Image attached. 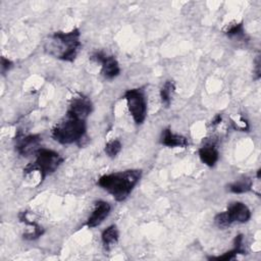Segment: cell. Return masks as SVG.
Instances as JSON below:
<instances>
[{"instance_id": "1", "label": "cell", "mask_w": 261, "mask_h": 261, "mask_svg": "<svg viewBox=\"0 0 261 261\" xmlns=\"http://www.w3.org/2000/svg\"><path fill=\"white\" fill-rule=\"evenodd\" d=\"M80 37L79 29H73L67 33L55 32L45 41L44 49L49 55L57 59L72 62L82 47Z\"/></svg>"}, {"instance_id": "2", "label": "cell", "mask_w": 261, "mask_h": 261, "mask_svg": "<svg viewBox=\"0 0 261 261\" xmlns=\"http://www.w3.org/2000/svg\"><path fill=\"white\" fill-rule=\"evenodd\" d=\"M142 176L140 169H126L102 175L98 186L110 194L117 202L124 201L133 192Z\"/></svg>"}, {"instance_id": "3", "label": "cell", "mask_w": 261, "mask_h": 261, "mask_svg": "<svg viewBox=\"0 0 261 261\" xmlns=\"http://www.w3.org/2000/svg\"><path fill=\"white\" fill-rule=\"evenodd\" d=\"M86 118L67 110L64 117L52 128L51 137L62 145L72 143L81 145V142L86 137Z\"/></svg>"}, {"instance_id": "4", "label": "cell", "mask_w": 261, "mask_h": 261, "mask_svg": "<svg viewBox=\"0 0 261 261\" xmlns=\"http://www.w3.org/2000/svg\"><path fill=\"white\" fill-rule=\"evenodd\" d=\"M36 159L34 162L28 164L23 168V174L27 175L35 170H39L41 181L40 184L50 174H52L63 162V158L56 151L41 148L35 154Z\"/></svg>"}, {"instance_id": "5", "label": "cell", "mask_w": 261, "mask_h": 261, "mask_svg": "<svg viewBox=\"0 0 261 261\" xmlns=\"http://www.w3.org/2000/svg\"><path fill=\"white\" fill-rule=\"evenodd\" d=\"M123 98L126 101L127 109L137 124H142L147 116V100L142 89H129L125 91Z\"/></svg>"}, {"instance_id": "6", "label": "cell", "mask_w": 261, "mask_h": 261, "mask_svg": "<svg viewBox=\"0 0 261 261\" xmlns=\"http://www.w3.org/2000/svg\"><path fill=\"white\" fill-rule=\"evenodd\" d=\"M91 59L101 63V74L106 80H112L119 75L120 67L114 56L108 55L103 51H97L91 56Z\"/></svg>"}, {"instance_id": "7", "label": "cell", "mask_w": 261, "mask_h": 261, "mask_svg": "<svg viewBox=\"0 0 261 261\" xmlns=\"http://www.w3.org/2000/svg\"><path fill=\"white\" fill-rule=\"evenodd\" d=\"M15 149L17 152L24 157L36 154L39 149H41L40 144L42 138L39 135H23L18 133L15 137Z\"/></svg>"}, {"instance_id": "8", "label": "cell", "mask_w": 261, "mask_h": 261, "mask_svg": "<svg viewBox=\"0 0 261 261\" xmlns=\"http://www.w3.org/2000/svg\"><path fill=\"white\" fill-rule=\"evenodd\" d=\"M110 211H111V206L109 203L103 200L96 201L94 204V209L92 211V214L87 219L86 226L89 228H93L100 225L105 220V218H107Z\"/></svg>"}, {"instance_id": "9", "label": "cell", "mask_w": 261, "mask_h": 261, "mask_svg": "<svg viewBox=\"0 0 261 261\" xmlns=\"http://www.w3.org/2000/svg\"><path fill=\"white\" fill-rule=\"evenodd\" d=\"M67 110L87 119L93 110V103L90 98L80 94L71 98Z\"/></svg>"}, {"instance_id": "10", "label": "cell", "mask_w": 261, "mask_h": 261, "mask_svg": "<svg viewBox=\"0 0 261 261\" xmlns=\"http://www.w3.org/2000/svg\"><path fill=\"white\" fill-rule=\"evenodd\" d=\"M226 213L231 222L245 223L251 218V211L248 206L242 202H232L228 205Z\"/></svg>"}, {"instance_id": "11", "label": "cell", "mask_w": 261, "mask_h": 261, "mask_svg": "<svg viewBox=\"0 0 261 261\" xmlns=\"http://www.w3.org/2000/svg\"><path fill=\"white\" fill-rule=\"evenodd\" d=\"M246 250L244 247V238L243 234H238L233 239V248L220 256L208 257L209 260H219V261H229L234 259L238 255H245Z\"/></svg>"}, {"instance_id": "12", "label": "cell", "mask_w": 261, "mask_h": 261, "mask_svg": "<svg viewBox=\"0 0 261 261\" xmlns=\"http://www.w3.org/2000/svg\"><path fill=\"white\" fill-rule=\"evenodd\" d=\"M160 143L166 147L174 148V147H181L186 148L189 145L188 139L181 135H177L171 132L170 128H164L161 135Z\"/></svg>"}, {"instance_id": "13", "label": "cell", "mask_w": 261, "mask_h": 261, "mask_svg": "<svg viewBox=\"0 0 261 261\" xmlns=\"http://www.w3.org/2000/svg\"><path fill=\"white\" fill-rule=\"evenodd\" d=\"M198 153L200 160L209 167L214 166L219 159V152L215 145L212 143H207L204 146H202L199 149Z\"/></svg>"}, {"instance_id": "14", "label": "cell", "mask_w": 261, "mask_h": 261, "mask_svg": "<svg viewBox=\"0 0 261 261\" xmlns=\"http://www.w3.org/2000/svg\"><path fill=\"white\" fill-rule=\"evenodd\" d=\"M119 239V231L115 224L108 226L106 229L103 230L101 234L102 245L105 251H110L118 242Z\"/></svg>"}, {"instance_id": "15", "label": "cell", "mask_w": 261, "mask_h": 261, "mask_svg": "<svg viewBox=\"0 0 261 261\" xmlns=\"http://www.w3.org/2000/svg\"><path fill=\"white\" fill-rule=\"evenodd\" d=\"M175 92V84L171 80H167L160 89V99L165 107H169L173 94Z\"/></svg>"}, {"instance_id": "16", "label": "cell", "mask_w": 261, "mask_h": 261, "mask_svg": "<svg viewBox=\"0 0 261 261\" xmlns=\"http://www.w3.org/2000/svg\"><path fill=\"white\" fill-rule=\"evenodd\" d=\"M252 179L249 177H243L239 180H236L227 186V189L230 193L233 194H242V193H247L252 190Z\"/></svg>"}, {"instance_id": "17", "label": "cell", "mask_w": 261, "mask_h": 261, "mask_svg": "<svg viewBox=\"0 0 261 261\" xmlns=\"http://www.w3.org/2000/svg\"><path fill=\"white\" fill-rule=\"evenodd\" d=\"M121 148H122V145L119 140H116V139L111 140V141L107 142L105 145V153L108 157L114 158L120 152Z\"/></svg>"}, {"instance_id": "18", "label": "cell", "mask_w": 261, "mask_h": 261, "mask_svg": "<svg viewBox=\"0 0 261 261\" xmlns=\"http://www.w3.org/2000/svg\"><path fill=\"white\" fill-rule=\"evenodd\" d=\"M224 34L227 35L228 37H240L244 36V28H243V22H233L228 24L224 30Z\"/></svg>"}, {"instance_id": "19", "label": "cell", "mask_w": 261, "mask_h": 261, "mask_svg": "<svg viewBox=\"0 0 261 261\" xmlns=\"http://www.w3.org/2000/svg\"><path fill=\"white\" fill-rule=\"evenodd\" d=\"M214 223L217 227L222 228V229L227 228L232 224V222L229 219L226 211H223V212H220V213L216 214L215 217H214Z\"/></svg>"}, {"instance_id": "20", "label": "cell", "mask_w": 261, "mask_h": 261, "mask_svg": "<svg viewBox=\"0 0 261 261\" xmlns=\"http://www.w3.org/2000/svg\"><path fill=\"white\" fill-rule=\"evenodd\" d=\"M12 67V62L8 58H5L4 56L1 57V71L3 74H5L10 68Z\"/></svg>"}, {"instance_id": "21", "label": "cell", "mask_w": 261, "mask_h": 261, "mask_svg": "<svg viewBox=\"0 0 261 261\" xmlns=\"http://www.w3.org/2000/svg\"><path fill=\"white\" fill-rule=\"evenodd\" d=\"M260 64H261V61H260V55H258L257 57H256V59H255V68H254V74H255V76H254V79L257 81V80H259L260 79V76H261V70H260Z\"/></svg>"}, {"instance_id": "22", "label": "cell", "mask_w": 261, "mask_h": 261, "mask_svg": "<svg viewBox=\"0 0 261 261\" xmlns=\"http://www.w3.org/2000/svg\"><path fill=\"white\" fill-rule=\"evenodd\" d=\"M220 121H221V115H220V114H217V115H215L214 118L212 119L211 125H217L218 123H220Z\"/></svg>"}, {"instance_id": "23", "label": "cell", "mask_w": 261, "mask_h": 261, "mask_svg": "<svg viewBox=\"0 0 261 261\" xmlns=\"http://www.w3.org/2000/svg\"><path fill=\"white\" fill-rule=\"evenodd\" d=\"M260 172H261V169L259 168V169L257 170V178H258V179L260 178Z\"/></svg>"}]
</instances>
